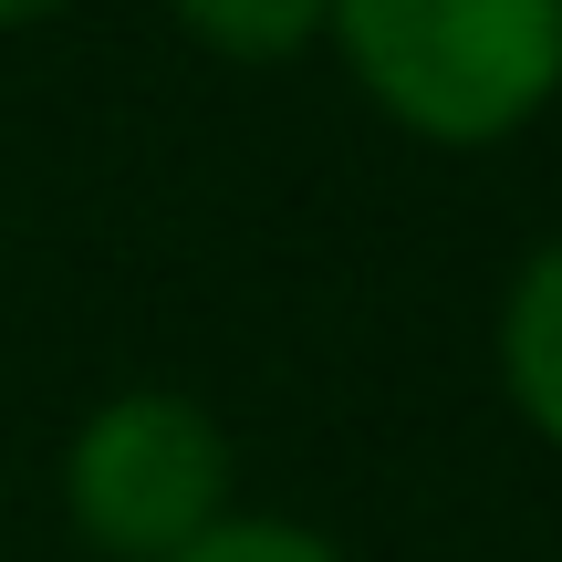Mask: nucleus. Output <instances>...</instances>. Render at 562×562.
I'll use <instances>...</instances> for the list:
<instances>
[{
	"mask_svg": "<svg viewBox=\"0 0 562 562\" xmlns=\"http://www.w3.org/2000/svg\"><path fill=\"white\" fill-rule=\"evenodd\" d=\"M178 21L220 63H292L334 32V0H178Z\"/></svg>",
	"mask_w": 562,
	"mask_h": 562,
	"instance_id": "4",
	"label": "nucleus"
},
{
	"mask_svg": "<svg viewBox=\"0 0 562 562\" xmlns=\"http://www.w3.org/2000/svg\"><path fill=\"white\" fill-rule=\"evenodd\" d=\"M63 0H0V32H11V21H53Z\"/></svg>",
	"mask_w": 562,
	"mask_h": 562,
	"instance_id": "6",
	"label": "nucleus"
},
{
	"mask_svg": "<svg viewBox=\"0 0 562 562\" xmlns=\"http://www.w3.org/2000/svg\"><path fill=\"white\" fill-rule=\"evenodd\" d=\"M178 562H344L323 531H302V521H220L209 542H188Z\"/></svg>",
	"mask_w": 562,
	"mask_h": 562,
	"instance_id": "5",
	"label": "nucleus"
},
{
	"mask_svg": "<svg viewBox=\"0 0 562 562\" xmlns=\"http://www.w3.org/2000/svg\"><path fill=\"white\" fill-rule=\"evenodd\" d=\"M63 510L104 562H178L229 521V438L199 396H104L63 448Z\"/></svg>",
	"mask_w": 562,
	"mask_h": 562,
	"instance_id": "2",
	"label": "nucleus"
},
{
	"mask_svg": "<svg viewBox=\"0 0 562 562\" xmlns=\"http://www.w3.org/2000/svg\"><path fill=\"white\" fill-rule=\"evenodd\" d=\"M501 385L562 448V240L531 250L521 281H510V302H501Z\"/></svg>",
	"mask_w": 562,
	"mask_h": 562,
	"instance_id": "3",
	"label": "nucleus"
},
{
	"mask_svg": "<svg viewBox=\"0 0 562 562\" xmlns=\"http://www.w3.org/2000/svg\"><path fill=\"white\" fill-rule=\"evenodd\" d=\"M334 42L427 146H501L562 94V0H334Z\"/></svg>",
	"mask_w": 562,
	"mask_h": 562,
	"instance_id": "1",
	"label": "nucleus"
}]
</instances>
